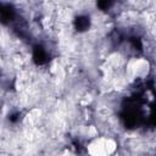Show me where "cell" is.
I'll return each instance as SVG.
<instances>
[{"mask_svg":"<svg viewBox=\"0 0 156 156\" xmlns=\"http://www.w3.org/2000/svg\"><path fill=\"white\" fill-rule=\"evenodd\" d=\"M2 156H5V155H2Z\"/></svg>","mask_w":156,"mask_h":156,"instance_id":"6da1fadb","label":"cell"}]
</instances>
